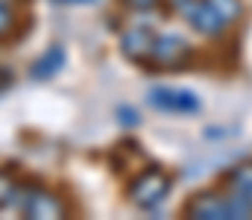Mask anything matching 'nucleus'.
<instances>
[{"label":"nucleus","mask_w":252,"mask_h":220,"mask_svg":"<svg viewBox=\"0 0 252 220\" xmlns=\"http://www.w3.org/2000/svg\"><path fill=\"white\" fill-rule=\"evenodd\" d=\"M158 65H167V68H176V65H182L185 59H188V47L179 41V38H170V41H164V44H158Z\"/></svg>","instance_id":"obj_4"},{"label":"nucleus","mask_w":252,"mask_h":220,"mask_svg":"<svg viewBox=\"0 0 252 220\" xmlns=\"http://www.w3.org/2000/svg\"><path fill=\"white\" fill-rule=\"evenodd\" d=\"M232 194H238L252 206V164H244L232 173Z\"/></svg>","instance_id":"obj_5"},{"label":"nucleus","mask_w":252,"mask_h":220,"mask_svg":"<svg viewBox=\"0 0 252 220\" xmlns=\"http://www.w3.org/2000/svg\"><path fill=\"white\" fill-rule=\"evenodd\" d=\"M188 215L193 218H202V220H226L232 218V209H229V197H214V194H202V197H196L193 203L188 206Z\"/></svg>","instance_id":"obj_1"},{"label":"nucleus","mask_w":252,"mask_h":220,"mask_svg":"<svg viewBox=\"0 0 252 220\" xmlns=\"http://www.w3.org/2000/svg\"><path fill=\"white\" fill-rule=\"evenodd\" d=\"M185 15H188L190 24H193L199 32H205V35L220 32V27H223V18L211 9V3H208V0H205V3H188Z\"/></svg>","instance_id":"obj_2"},{"label":"nucleus","mask_w":252,"mask_h":220,"mask_svg":"<svg viewBox=\"0 0 252 220\" xmlns=\"http://www.w3.org/2000/svg\"><path fill=\"white\" fill-rule=\"evenodd\" d=\"M211 3V9L223 18V24H229V21H235L238 15H241V0H208Z\"/></svg>","instance_id":"obj_6"},{"label":"nucleus","mask_w":252,"mask_h":220,"mask_svg":"<svg viewBox=\"0 0 252 220\" xmlns=\"http://www.w3.org/2000/svg\"><path fill=\"white\" fill-rule=\"evenodd\" d=\"M167 179L161 176V173H147L138 185H135V200L138 203H144V206H153V203H158L164 194H167Z\"/></svg>","instance_id":"obj_3"}]
</instances>
